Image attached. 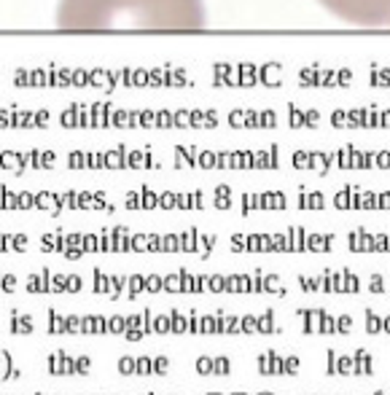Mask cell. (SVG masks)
Segmentation results:
<instances>
[{
  "label": "cell",
  "mask_w": 390,
  "mask_h": 395,
  "mask_svg": "<svg viewBox=\"0 0 390 395\" xmlns=\"http://www.w3.org/2000/svg\"><path fill=\"white\" fill-rule=\"evenodd\" d=\"M57 27L70 32H189L205 27V3L202 0H60Z\"/></svg>",
  "instance_id": "cell-1"
},
{
  "label": "cell",
  "mask_w": 390,
  "mask_h": 395,
  "mask_svg": "<svg viewBox=\"0 0 390 395\" xmlns=\"http://www.w3.org/2000/svg\"><path fill=\"white\" fill-rule=\"evenodd\" d=\"M336 19L355 27H387L390 0H317Z\"/></svg>",
  "instance_id": "cell-2"
},
{
  "label": "cell",
  "mask_w": 390,
  "mask_h": 395,
  "mask_svg": "<svg viewBox=\"0 0 390 395\" xmlns=\"http://www.w3.org/2000/svg\"><path fill=\"white\" fill-rule=\"evenodd\" d=\"M299 314L304 318V334H320L323 310H301Z\"/></svg>",
  "instance_id": "cell-3"
},
{
  "label": "cell",
  "mask_w": 390,
  "mask_h": 395,
  "mask_svg": "<svg viewBox=\"0 0 390 395\" xmlns=\"http://www.w3.org/2000/svg\"><path fill=\"white\" fill-rule=\"evenodd\" d=\"M223 293H250V277L248 274H232L226 280Z\"/></svg>",
  "instance_id": "cell-4"
},
{
  "label": "cell",
  "mask_w": 390,
  "mask_h": 395,
  "mask_svg": "<svg viewBox=\"0 0 390 395\" xmlns=\"http://www.w3.org/2000/svg\"><path fill=\"white\" fill-rule=\"evenodd\" d=\"M33 328H35V322H33V318L30 314H19V312H14L11 314V331L14 334H33Z\"/></svg>",
  "instance_id": "cell-5"
},
{
  "label": "cell",
  "mask_w": 390,
  "mask_h": 395,
  "mask_svg": "<svg viewBox=\"0 0 390 395\" xmlns=\"http://www.w3.org/2000/svg\"><path fill=\"white\" fill-rule=\"evenodd\" d=\"M355 376H363V374H371V355L366 350H358L355 352Z\"/></svg>",
  "instance_id": "cell-6"
},
{
  "label": "cell",
  "mask_w": 390,
  "mask_h": 395,
  "mask_svg": "<svg viewBox=\"0 0 390 395\" xmlns=\"http://www.w3.org/2000/svg\"><path fill=\"white\" fill-rule=\"evenodd\" d=\"M143 285H146V277H143V274H132V277H129V280H127V290H124L127 298L135 301V298L143 293Z\"/></svg>",
  "instance_id": "cell-7"
},
{
  "label": "cell",
  "mask_w": 390,
  "mask_h": 395,
  "mask_svg": "<svg viewBox=\"0 0 390 395\" xmlns=\"http://www.w3.org/2000/svg\"><path fill=\"white\" fill-rule=\"evenodd\" d=\"M27 290L30 293H49V269L43 274H35L27 280Z\"/></svg>",
  "instance_id": "cell-8"
},
{
  "label": "cell",
  "mask_w": 390,
  "mask_h": 395,
  "mask_svg": "<svg viewBox=\"0 0 390 395\" xmlns=\"http://www.w3.org/2000/svg\"><path fill=\"white\" fill-rule=\"evenodd\" d=\"M186 328H189V318L186 314H180L178 310L170 312V334H186Z\"/></svg>",
  "instance_id": "cell-9"
},
{
  "label": "cell",
  "mask_w": 390,
  "mask_h": 395,
  "mask_svg": "<svg viewBox=\"0 0 390 395\" xmlns=\"http://www.w3.org/2000/svg\"><path fill=\"white\" fill-rule=\"evenodd\" d=\"M49 374H54V376L65 374V350H57V352L49 355Z\"/></svg>",
  "instance_id": "cell-10"
},
{
  "label": "cell",
  "mask_w": 390,
  "mask_h": 395,
  "mask_svg": "<svg viewBox=\"0 0 390 395\" xmlns=\"http://www.w3.org/2000/svg\"><path fill=\"white\" fill-rule=\"evenodd\" d=\"M334 371H336V374H342V376H347V374H355V360H352L350 355H339V352H336Z\"/></svg>",
  "instance_id": "cell-11"
},
{
  "label": "cell",
  "mask_w": 390,
  "mask_h": 395,
  "mask_svg": "<svg viewBox=\"0 0 390 395\" xmlns=\"http://www.w3.org/2000/svg\"><path fill=\"white\" fill-rule=\"evenodd\" d=\"M264 293H274V296H285V285L280 282L277 274H266L264 277Z\"/></svg>",
  "instance_id": "cell-12"
},
{
  "label": "cell",
  "mask_w": 390,
  "mask_h": 395,
  "mask_svg": "<svg viewBox=\"0 0 390 395\" xmlns=\"http://www.w3.org/2000/svg\"><path fill=\"white\" fill-rule=\"evenodd\" d=\"M124 285H127V280L121 277V274L108 277V296H111V298H119L121 293H124Z\"/></svg>",
  "instance_id": "cell-13"
},
{
  "label": "cell",
  "mask_w": 390,
  "mask_h": 395,
  "mask_svg": "<svg viewBox=\"0 0 390 395\" xmlns=\"http://www.w3.org/2000/svg\"><path fill=\"white\" fill-rule=\"evenodd\" d=\"M135 374H137V376H148V374H154V360H151V355L135 358Z\"/></svg>",
  "instance_id": "cell-14"
},
{
  "label": "cell",
  "mask_w": 390,
  "mask_h": 395,
  "mask_svg": "<svg viewBox=\"0 0 390 395\" xmlns=\"http://www.w3.org/2000/svg\"><path fill=\"white\" fill-rule=\"evenodd\" d=\"M258 334H272V331H277L274 328V312L272 310H266L264 314H258Z\"/></svg>",
  "instance_id": "cell-15"
},
{
  "label": "cell",
  "mask_w": 390,
  "mask_h": 395,
  "mask_svg": "<svg viewBox=\"0 0 390 395\" xmlns=\"http://www.w3.org/2000/svg\"><path fill=\"white\" fill-rule=\"evenodd\" d=\"M162 293H180V272L162 277Z\"/></svg>",
  "instance_id": "cell-16"
},
{
  "label": "cell",
  "mask_w": 390,
  "mask_h": 395,
  "mask_svg": "<svg viewBox=\"0 0 390 395\" xmlns=\"http://www.w3.org/2000/svg\"><path fill=\"white\" fill-rule=\"evenodd\" d=\"M49 334H65V314L57 310L49 312Z\"/></svg>",
  "instance_id": "cell-17"
},
{
  "label": "cell",
  "mask_w": 390,
  "mask_h": 395,
  "mask_svg": "<svg viewBox=\"0 0 390 395\" xmlns=\"http://www.w3.org/2000/svg\"><path fill=\"white\" fill-rule=\"evenodd\" d=\"M218 331V320L215 314H202L199 318V334H215Z\"/></svg>",
  "instance_id": "cell-18"
},
{
  "label": "cell",
  "mask_w": 390,
  "mask_h": 395,
  "mask_svg": "<svg viewBox=\"0 0 390 395\" xmlns=\"http://www.w3.org/2000/svg\"><path fill=\"white\" fill-rule=\"evenodd\" d=\"M240 331H242V334H258V320H256V314H242V318H240Z\"/></svg>",
  "instance_id": "cell-19"
},
{
  "label": "cell",
  "mask_w": 390,
  "mask_h": 395,
  "mask_svg": "<svg viewBox=\"0 0 390 395\" xmlns=\"http://www.w3.org/2000/svg\"><path fill=\"white\" fill-rule=\"evenodd\" d=\"M232 371V363H229V358L226 355H218V358H213V374H229Z\"/></svg>",
  "instance_id": "cell-20"
},
{
  "label": "cell",
  "mask_w": 390,
  "mask_h": 395,
  "mask_svg": "<svg viewBox=\"0 0 390 395\" xmlns=\"http://www.w3.org/2000/svg\"><path fill=\"white\" fill-rule=\"evenodd\" d=\"M65 334H81V314H65Z\"/></svg>",
  "instance_id": "cell-21"
},
{
  "label": "cell",
  "mask_w": 390,
  "mask_h": 395,
  "mask_svg": "<svg viewBox=\"0 0 390 395\" xmlns=\"http://www.w3.org/2000/svg\"><path fill=\"white\" fill-rule=\"evenodd\" d=\"M108 334H113V336L124 334V314H113V318H108Z\"/></svg>",
  "instance_id": "cell-22"
},
{
  "label": "cell",
  "mask_w": 390,
  "mask_h": 395,
  "mask_svg": "<svg viewBox=\"0 0 390 395\" xmlns=\"http://www.w3.org/2000/svg\"><path fill=\"white\" fill-rule=\"evenodd\" d=\"M119 374H124V376L135 374V355H121L119 358Z\"/></svg>",
  "instance_id": "cell-23"
},
{
  "label": "cell",
  "mask_w": 390,
  "mask_h": 395,
  "mask_svg": "<svg viewBox=\"0 0 390 395\" xmlns=\"http://www.w3.org/2000/svg\"><path fill=\"white\" fill-rule=\"evenodd\" d=\"M143 293H162V277L159 274H148L146 285H143Z\"/></svg>",
  "instance_id": "cell-24"
},
{
  "label": "cell",
  "mask_w": 390,
  "mask_h": 395,
  "mask_svg": "<svg viewBox=\"0 0 390 395\" xmlns=\"http://www.w3.org/2000/svg\"><path fill=\"white\" fill-rule=\"evenodd\" d=\"M366 331H369V334H379V331H382V320H379V314L366 312Z\"/></svg>",
  "instance_id": "cell-25"
},
{
  "label": "cell",
  "mask_w": 390,
  "mask_h": 395,
  "mask_svg": "<svg viewBox=\"0 0 390 395\" xmlns=\"http://www.w3.org/2000/svg\"><path fill=\"white\" fill-rule=\"evenodd\" d=\"M154 331L156 334H170V314H156L154 318Z\"/></svg>",
  "instance_id": "cell-26"
},
{
  "label": "cell",
  "mask_w": 390,
  "mask_h": 395,
  "mask_svg": "<svg viewBox=\"0 0 390 395\" xmlns=\"http://www.w3.org/2000/svg\"><path fill=\"white\" fill-rule=\"evenodd\" d=\"M320 334H336V320H334V314L323 312V320H320Z\"/></svg>",
  "instance_id": "cell-27"
},
{
  "label": "cell",
  "mask_w": 390,
  "mask_h": 395,
  "mask_svg": "<svg viewBox=\"0 0 390 395\" xmlns=\"http://www.w3.org/2000/svg\"><path fill=\"white\" fill-rule=\"evenodd\" d=\"M92 371V358L89 355H78L76 358V374H89Z\"/></svg>",
  "instance_id": "cell-28"
},
{
  "label": "cell",
  "mask_w": 390,
  "mask_h": 395,
  "mask_svg": "<svg viewBox=\"0 0 390 395\" xmlns=\"http://www.w3.org/2000/svg\"><path fill=\"white\" fill-rule=\"evenodd\" d=\"M258 371H261V374H272V350L258 355Z\"/></svg>",
  "instance_id": "cell-29"
},
{
  "label": "cell",
  "mask_w": 390,
  "mask_h": 395,
  "mask_svg": "<svg viewBox=\"0 0 390 395\" xmlns=\"http://www.w3.org/2000/svg\"><path fill=\"white\" fill-rule=\"evenodd\" d=\"M207 288H210V293H223V288H226V280H223L221 274H213L210 280H207Z\"/></svg>",
  "instance_id": "cell-30"
},
{
  "label": "cell",
  "mask_w": 390,
  "mask_h": 395,
  "mask_svg": "<svg viewBox=\"0 0 390 395\" xmlns=\"http://www.w3.org/2000/svg\"><path fill=\"white\" fill-rule=\"evenodd\" d=\"M81 334L95 336V314H81Z\"/></svg>",
  "instance_id": "cell-31"
},
{
  "label": "cell",
  "mask_w": 390,
  "mask_h": 395,
  "mask_svg": "<svg viewBox=\"0 0 390 395\" xmlns=\"http://www.w3.org/2000/svg\"><path fill=\"white\" fill-rule=\"evenodd\" d=\"M65 285H68V274H57L52 282H49V290L52 293H65Z\"/></svg>",
  "instance_id": "cell-32"
},
{
  "label": "cell",
  "mask_w": 390,
  "mask_h": 395,
  "mask_svg": "<svg viewBox=\"0 0 390 395\" xmlns=\"http://www.w3.org/2000/svg\"><path fill=\"white\" fill-rule=\"evenodd\" d=\"M140 328H143V334H154V312L151 310H143V322H140Z\"/></svg>",
  "instance_id": "cell-33"
},
{
  "label": "cell",
  "mask_w": 390,
  "mask_h": 395,
  "mask_svg": "<svg viewBox=\"0 0 390 395\" xmlns=\"http://www.w3.org/2000/svg\"><path fill=\"white\" fill-rule=\"evenodd\" d=\"M197 371L199 374H213V358H207V355H202V358H197Z\"/></svg>",
  "instance_id": "cell-34"
},
{
  "label": "cell",
  "mask_w": 390,
  "mask_h": 395,
  "mask_svg": "<svg viewBox=\"0 0 390 395\" xmlns=\"http://www.w3.org/2000/svg\"><path fill=\"white\" fill-rule=\"evenodd\" d=\"M84 288V280L78 277V274H70L68 277V285H65V293H78Z\"/></svg>",
  "instance_id": "cell-35"
},
{
  "label": "cell",
  "mask_w": 390,
  "mask_h": 395,
  "mask_svg": "<svg viewBox=\"0 0 390 395\" xmlns=\"http://www.w3.org/2000/svg\"><path fill=\"white\" fill-rule=\"evenodd\" d=\"M344 293H358V288H360V282L355 280V274H350V272H344Z\"/></svg>",
  "instance_id": "cell-36"
},
{
  "label": "cell",
  "mask_w": 390,
  "mask_h": 395,
  "mask_svg": "<svg viewBox=\"0 0 390 395\" xmlns=\"http://www.w3.org/2000/svg\"><path fill=\"white\" fill-rule=\"evenodd\" d=\"M299 366H301V360H299L296 355L283 358V368H285V374H296V371H299Z\"/></svg>",
  "instance_id": "cell-37"
},
{
  "label": "cell",
  "mask_w": 390,
  "mask_h": 395,
  "mask_svg": "<svg viewBox=\"0 0 390 395\" xmlns=\"http://www.w3.org/2000/svg\"><path fill=\"white\" fill-rule=\"evenodd\" d=\"M186 318H189V328H186V334H199V318H202V314L197 310H191Z\"/></svg>",
  "instance_id": "cell-38"
},
{
  "label": "cell",
  "mask_w": 390,
  "mask_h": 395,
  "mask_svg": "<svg viewBox=\"0 0 390 395\" xmlns=\"http://www.w3.org/2000/svg\"><path fill=\"white\" fill-rule=\"evenodd\" d=\"M151 360H154V374H164L170 368V358H164V355H156Z\"/></svg>",
  "instance_id": "cell-39"
},
{
  "label": "cell",
  "mask_w": 390,
  "mask_h": 395,
  "mask_svg": "<svg viewBox=\"0 0 390 395\" xmlns=\"http://www.w3.org/2000/svg\"><path fill=\"white\" fill-rule=\"evenodd\" d=\"M180 293H194V277L189 272H180Z\"/></svg>",
  "instance_id": "cell-40"
},
{
  "label": "cell",
  "mask_w": 390,
  "mask_h": 395,
  "mask_svg": "<svg viewBox=\"0 0 390 395\" xmlns=\"http://www.w3.org/2000/svg\"><path fill=\"white\" fill-rule=\"evenodd\" d=\"M352 328V318L350 314H339L336 318V334H347Z\"/></svg>",
  "instance_id": "cell-41"
},
{
  "label": "cell",
  "mask_w": 390,
  "mask_h": 395,
  "mask_svg": "<svg viewBox=\"0 0 390 395\" xmlns=\"http://www.w3.org/2000/svg\"><path fill=\"white\" fill-rule=\"evenodd\" d=\"M108 334V318L105 314H95V336Z\"/></svg>",
  "instance_id": "cell-42"
},
{
  "label": "cell",
  "mask_w": 390,
  "mask_h": 395,
  "mask_svg": "<svg viewBox=\"0 0 390 395\" xmlns=\"http://www.w3.org/2000/svg\"><path fill=\"white\" fill-rule=\"evenodd\" d=\"M95 293H108V277L103 272H95Z\"/></svg>",
  "instance_id": "cell-43"
},
{
  "label": "cell",
  "mask_w": 390,
  "mask_h": 395,
  "mask_svg": "<svg viewBox=\"0 0 390 395\" xmlns=\"http://www.w3.org/2000/svg\"><path fill=\"white\" fill-rule=\"evenodd\" d=\"M143 336H146V334H143L140 328H132V326L124 328V339H127V342H140Z\"/></svg>",
  "instance_id": "cell-44"
},
{
  "label": "cell",
  "mask_w": 390,
  "mask_h": 395,
  "mask_svg": "<svg viewBox=\"0 0 390 395\" xmlns=\"http://www.w3.org/2000/svg\"><path fill=\"white\" fill-rule=\"evenodd\" d=\"M0 288H3L6 293H11L14 288H17V277H14V274H6V277H0Z\"/></svg>",
  "instance_id": "cell-45"
},
{
  "label": "cell",
  "mask_w": 390,
  "mask_h": 395,
  "mask_svg": "<svg viewBox=\"0 0 390 395\" xmlns=\"http://www.w3.org/2000/svg\"><path fill=\"white\" fill-rule=\"evenodd\" d=\"M9 368H11V355L9 352H0V376L6 379V374H9Z\"/></svg>",
  "instance_id": "cell-46"
},
{
  "label": "cell",
  "mask_w": 390,
  "mask_h": 395,
  "mask_svg": "<svg viewBox=\"0 0 390 395\" xmlns=\"http://www.w3.org/2000/svg\"><path fill=\"white\" fill-rule=\"evenodd\" d=\"M272 374H285V368H283V358H280L277 352H272Z\"/></svg>",
  "instance_id": "cell-47"
},
{
  "label": "cell",
  "mask_w": 390,
  "mask_h": 395,
  "mask_svg": "<svg viewBox=\"0 0 390 395\" xmlns=\"http://www.w3.org/2000/svg\"><path fill=\"white\" fill-rule=\"evenodd\" d=\"M250 293H264V277L261 274H256L250 280Z\"/></svg>",
  "instance_id": "cell-48"
},
{
  "label": "cell",
  "mask_w": 390,
  "mask_h": 395,
  "mask_svg": "<svg viewBox=\"0 0 390 395\" xmlns=\"http://www.w3.org/2000/svg\"><path fill=\"white\" fill-rule=\"evenodd\" d=\"M65 374H76V358L65 352Z\"/></svg>",
  "instance_id": "cell-49"
},
{
  "label": "cell",
  "mask_w": 390,
  "mask_h": 395,
  "mask_svg": "<svg viewBox=\"0 0 390 395\" xmlns=\"http://www.w3.org/2000/svg\"><path fill=\"white\" fill-rule=\"evenodd\" d=\"M205 288H207V280L202 277V274H199V277H194V293H202Z\"/></svg>",
  "instance_id": "cell-50"
},
{
  "label": "cell",
  "mask_w": 390,
  "mask_h": 395,
  "mask_svg": "<svg viewBox=\"0 0 390 395\" xmlns=\"http://www.w3.org/2000/svg\"><path fill=\"white\" fill-rule=\"evenodd\" d=\"M95 248H97V240H95V236H86V240H84V250H95Z\"/></svg>",
  "instance_id": "cell-51"
},
{
  "label": "cell",
  "mask_w": 390,
  "mask_h": 395,
  "mask_svg": "<svg viewBox=\"0 0 390 395\" xmlns=\"http://www.w3.org/2000/svg\"><path fill=\"white\" fill-rule=\"evenodd\" d=\"M81 253H84V250H65V256H68L70 261H76V258H81Z\"/></svg>",
  "instance_id": "cell-52"
},
{
  "label": "cell",
  "mask_w": 390,
  "mask_h": 395,
  "mask_svg": "<svg viewBox=\"0 0 390 395\" xmlns=\"http://www.w3.org/2000/svg\"><path fill=\"white\" fill-rule=\"evenodd\" d=\"M143 245H146V240H143V236H135V240H132V248L143 250Z\"/></svg>",
  "instance_id": "cell-53"
},
{
  "label": "cell",
  "mask_w": 390,
  "mask_h": 395,
  "mask_svg": "<svg viewBox=\"0 0 390 395\" xmlns=\"http://www.w3.org/2000/svg\"><path fill=\"white\" fill-rule=\"evenodd\" d=\"M175 245H178V240H175V236H170V240L164 242V248H167V250H175Z\"/></svg>",
  "instance_id": "cell-54"
},
{
  "label": "cell",
  "mask_w": 390,
  "mask_h": 395,
  "mask_svg": "<svg viewBox=\"0 0 390 395\" xmlns=\"http://www.w3.org/2000/svg\"><path fill=\"white\" fill-rule=\"evenodd\" d=\"M382 331H385V334L390 336V314H387V318H385V320H382Z\"/></svg>",
  "instance_id": "cell-55"
},
{
  "label": "cell",
  "mask_w": 390,
  "mask_h": 395,
  "mask_svg": "<svg viewBox=\"0 0 390 395\" xmlns=\"http://www.w3.org/2000/svg\"><path fill=\"white\" fill-rule=\"evenodd\" d=\"M207 395H221V392H207Z\"/></svg>",
  "instance_id": "cell-56"
},
{
  "label": "cell",
  "mask_w": 390,
  "mask_h": 395,
  "mask_svg": "<svg viewBox=\"0 0 390 395\" xmlns=\"http://www.w3.org/2000/svg\"><path fill=\"white\" fill-rule=\"evenodd\" d=\"M258 395H272V392H258Z\"/></svg>",
  "instance_id": "cell-57"
},
{
  "label": "cell",
  "mask_w": 390,
  "mask_h": 395,
  "mask_svg": "<svg viewBox=\"0 0 390 395\" xmlns=\"http://www.w3.org/2000/svg\"><path fill=\"white\" fill-rule=\"evenodd\" d=\"M232 395H245V392H232Z\"/></svg>",
  "instance_id": "cell-58"
},
{
  "label": "cell",
  "mask_w": 390,
  "mask_h": 395,
  "mask_svg": "<svg viewBox=\"0 0 390 395\" xmlns=\"http://www.w3.org/2000/svg\"><path fill=\"white\" fill-rule=\"evenodd\" d=\"M377 395H385V392H377Z\"/></svg>",
  "instance_id": "cell-59"
}]
</instances>
